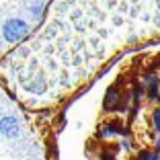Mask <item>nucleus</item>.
<instances>
[{
    "label": "nucleus",
    "mask_w": 160,
    "mask_h": 160,
    "mask_svg": "<svg viewBox=\"0 0 160 160\" xmlns=\"http://www.w3.org/2000/svg\"><path fill=\"white\" fill-rule=\"evenodd\" d=\"M0 133L4 138H17L21 133V123L17 117L12 115H6V117L0 119Z\"/></svg>",
    "instance_id": "obj_2"
},
{
    "label": "nucleus",
    "mask_w": 160,
    "mask_h": 160,
    "mask_svg": "<svg viewBox=\"0 0 160 160\" xmlns=\"http://www.w3.org/2000/svg\"><path fill=\"white\" fill-rule=\"evenodd\" d=\"M150 99H158V84L150 86Z\"/></svg>",
    "instance_id": "obj_8"
},
{
    "label": "nucleus",
    "mask_w": 160,
    "mask_h": 160,
    "mask_svg": "<svg viewBox=\"0 0 160 160\" xmlns=\"http://www.w3.org/2000/svg\"><path fill=\"white\" fill-rule=\"evenodd\" d=\"M152 160H160V156H158V154H154V156H152Z\"/></svg>",
    "instance_id": "obj_11"
},
{
    "label": "nucleus",
    "mask_w": 160,
    "mask_h": 160,
    "mask_svg": "<svg viewBox=\"0 0 160 160\" xmlns=\"http://www.w3.org/2000/svg\"><path fill=\"white\" fill-rule=\"evenodd\" d=\"M29 35V25L23 19H8L2 25V37L8 43H19Z\"/></svg>",
    "instance_id": "obj_1"
},
{
    "label": "nucleus",
    "mask_w": 160,
    "mask_h": 160,
    "mask_svg": "<svg viewBox=\"0 0 160 160\" xmlns=\"http://www.w3.org/2000/svg\"><path fill=\"white\" fill-rule=\"evenodd\" d=\"M117 101H119V94H117V88L113 86V88L107 90V97H105V107H107V109H113Z\"/></svg>",
    "instance_id": "obj_3"
},
{
    "label": "nucleus",
    "mask_w": 160,
    "mask_h": 160,
    "mask_svg": "<svg viewBox=\"0 0 160 160\" xmlns=\"http://www.w3.org/2000/svg\"><path fill=\"white\" fill-rule=\"evenodd\" d=\"M152 156H154V152H148V150H142L140 154H138V160H152Z\"/></svg>",
    "instance_id": "obj_7"
},
{
    "label": "nucleus",
    "mask_w": 160,
    "mask_h": 160,
    "mask_svg": "<svg viewBox=\"0 0 160 160\" xmlns=\"http://www.w3.org/2000/svg\"><path fill=\"white\" fill-rule=\"evenodd\" d=\"M152 121H154V127L160 132V109H156L154 113H152Z\"/></svg>",
    "instance_id": "obj_5"
},
{
    "label": "nucleus",
    "mask_w": 160,
    "mask_h": 160,
    "mask_svg": "<svg viewBox=\"0 0 160 160\" xmlns=\"http://www.w3.org/2000/svg\"><path fill=\"white\" fill-rule=\"evenodd\" d=\"M144 82H146L148 86H152V84H158V78H156L154 74H146L144 76Z\"/></svg>",
    "instance_id": "obj_6"
},
{
    "label": "nucleus",
    "mask_w": 160,
    "mask_h": 160,
    "mask_svg": "<svg viewBox=\"0 0 160 160\" xmlns=\"http://www.w3.org/2000/svg\"><path fill=\"white\" fill-rule=\"evenodd\" d=\"M158 68H160V64H158Z\"/></svg>",
    "instance_id": "obj_12"
},
{
    "label": "nucleus",
    "mask_w": 160,
    "mask_h": 160,
    "mask_svg": "<svg viewBox=\"0 0 160 160\" xmlns=\"http://www.w3.org/2000/svg\"><path fill=\"white\" fill-rule=\"evenodd\" d=\"M142 94H144V88H142V86H136V88H133V99H142Z\"/></svg>",
    "instance_id": "obj_9"
},
{
    "label": "nucleus",
    "mask_w": 160,
    "mask_h": 160,
    "mask_svg": "<svg viewBox=\"0 0 160 160\" xmlns=\"http://www.w3.org/2000/svg\"><path fill=\"white\" fill-rule=\"evenodd\" d=\"M115 133H119V129L113 125V123L103 125V129H101V136H103V138H111V136H115Z\"/></svg>",
    "instance_id": "obj_4"
},
{
    "label": "nucleus",
    "mask_w": 160,
    "mask_h": 160,
    "mask_svg": "<svg viewBox=\"0 0 160 160\" xmlns=\"http://www.w3.org/2000/svg\"><path fill=\"white\" fill-rule=\"evenodd\" d=\"M156 150H158V152H160V140H158V142H156Z\"/></svg>",
    "instance_id": "obj_10"
}]
</instances>
